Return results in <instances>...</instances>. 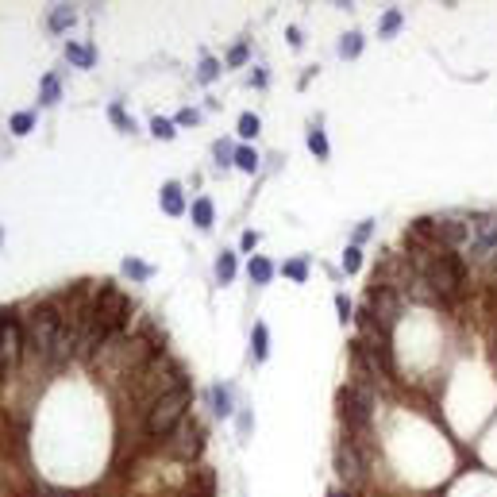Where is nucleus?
I'll use <instances>...</instances> for the list:
<instances>
[{"label":"nucleus","instance_id":"nucleus-20","mask_svg":"<svg viewBox=\"0 0 497 497\" xmlns=\"http://www.w3.org/2000/svg\"><path fill=\"white\" fill-rule=\"evenodd\" d=\"M216 278H220V282H232L235 278V254H220V258H216Z\"/></svg>","mask_w":497,"mask_h":497},{"label":"nucleus","instance_id":"nucleus-34","mask_svg":"<svg viewBox=\"0 0 497 497\" xmlns=\"http://www.w3.org/2000/svg\"><path fill=\"white\" fill-rule=\"evenodd\" d=\"M228 62H232V66H243V62H247V47H243V43H239V47H232Z\"/></svg>","mask_w":497,"mask_h":497},{"label":"nucleus","instance_id":"nucleus-10","mask_svg":"<svg viewBox=\"0 0 497 497\" xmlns=\"http://www.w3.org/2000/svg\"><path fill=\"white\" fill-rule=\"evenodd\" d=\"M432 235H436V247H443V251L467 247V224H463V220H436Z\"/></svg>","mask_w":497,"mask_h":497},{"label":"nucleus","instance_id":"nucleus-1","mask_svg":"<svg viewBox=\"0 0 497 497\" xmlns=\"http://www.w3.org/2000/svg\"><path fill=\"white\" fill-rule=\"evenodd\" d=\"M135 397H139V405H143V417H146V409H151V405H155L158 397H162V393H170V390H177V386H186V374H181V366H177L174 359H170V355H155V359L146 362L143 371L135 374Z\"/></svg>","mask_w":497,"mask_h":497},{"label":"nucleus","instance_id":"nucleus-7","mask_svg":"<svg viewBox=\"0 0 497 497\" xmlns=\"http://www.w3.org/2000/svg\"><path fill=\"white\" fill-rule=\"evenodd\" d=\"M401 309H405V297H401L397 289L371 285V297H366V316H371L382 331H393V324L401 320Z\"/></svg>","mask_w":497,"mask_h":497},{"label":"nucleus","instance_id":"nucleus-36","mask_svg":"<svg viewBox=\"0 0 497 497\" xmlns=\"http://www.w3.org/2000/svg\"><path fill=\"white\" fill-rule=\"evenodd\" d=\"M177 124H197V112H193V108H186V112L177 116Z\"/></svg>","mask_w":497,"mask_h":497},{"label":"nucleus","instance_id":"nucleus-2","mask_svg":"<svg viewBox=\"0 0 497 497\" xmlns=\"http://www.w3.org/2000/svg\"><path fill=\"white\" fill-rule=\"evenodd\" d=\"M335 405H340V420H343V428H347V436H371L374 409H378V390H374L371 382L343 386Z\"/></svg>","mask_w":497,"mask_h":497},{"label":"nucleus","instance_id":"nucleus-16","mask_svg":"<svg viewBox=\"0 0 497 497\" xmlns=\"http://www.w3.org/2000/svg\"><path fill=\"white\" fill-rule=\"evenodd\" d=\"M74 20H78V16H74V8H69V4H58V8L50 12V31H66V27H74Z\"/></svg>","mask_w":497,"mask_h":497},{"label":"nucleus","instance_id":"nucleus-29","mask_svg":"<svg viewBox=\"0 0 497 497\" xmlns=\"http://www.w3.org/2000/svg\"><path fill=\"white\" fill-rule=\"evenodd\" d=\"M216 74H220V62H216V58H205V62H201V69H197V78H201V81H216Z\"/></svg>","mask_w":497,"mask_h":497},{"label":"nucleus","instance_id":"nucleus-30","mask_svg":"<svg viewBox=\"0 0 497 497\" xmlns=\"http://www.w3.org/2000/svg\"><path fill=\"white\" fill-rule=\"evenodd\" d=\"M397 27H401V12H386V20H382V35L390 39V35H397Z\"/></svg>","mask_w":497,"mask_h":497},{"label":"nucleus","instance_id":"nucleus-31","mask_svg":"<svg viewBox=\"0 0 497 497\" xmlns=\"http://www.w3.org/2000/svg\"><path fill=\"white\" fill-rule=\"evenodd\" d=\"M124 274H131V278H146L151 270H146L143 263H135V258H127V263H124Z\"/></svg>","mask_w":497,"mask_h":497},{"label":"nucleus","instance_id":"nucleus-6","mask_svg":"<svg viewBox=\"0 0 497 497\" xmlns=\"http://www.w3.org/2000/svg\"><path fill=\"white\" fill-rule=\"evenodd\" d=\"M23 328L20 320H16V309H0V371L8 374L20 366L23 359Z\"/></svg>","mask_w":497,"mask_h":497},{"label":"nucleus","instance_id":"nucleus-35","mask_svg":"<svg viewBox=\"0 0 497 497\" xmlns=\"http://www.w3.org/2000/svg\"><path fill=\"white\" fill-rule=\"evenodd\" d=\"M254 243H258V235H254V232H243V251H254Z\"/></svg>","mask_w":497,"mask_h":497},{"label":"nucleus","instance_id":"nucleus-27","mask_svg":"<svg viewBox=\"0 0 497 497\" xmlns=\"http://www.w3.org/2000/svg\"><path fill=\"white\" fill-rule=\"evenodd\" d=\"M151 131H155L158 139H174V120H151Z\"/></svg>","mask_w":497,"mask_h":497},{"label":"nucleus","instance_id":"nucleus-19","mask_svg":"<svg viewBox=\"0 0 497 497\" xmlns=\"http://www.w3.org/2000/svg\"><path fill=\"white\" fill-rule=\"evenodd\" d=\"M359 50H362V35H359V31L343 35V43H340V54H343V58H359Z\"/></svg>","mask_w":497,"mask_h":497},{"label":"nucleus","instance_id":"nucleus-15","mask_svg":"<svg viewBox=\"0 0 497 497\" xmlns=\"http://www.w3.org/2000/svg\"><path fill=\"white\" fill-rule=\"evenodd\" d=\"M247 274H251V282H254V285H266V282L274 278V266L266 263V258H258V254H254L251 266H247Z\"/></svg>","mask_w":497,"mask_h":497},{"label":"nucleus","instance_id":"nucleus-13","mask_svg":"<svg viewBox=\"0 0 497 497\" xmlns=\"http://www.w3.org/2000/svg\"><path fill=\"white\" fill-rule=\"evenodd\" d=\"M66 58L74 62V66L89 69V66H93V62H97V54H93V47H81V43H69V47H66Z\"/></svg>","mask_w":497,"mask_h":497},{"label":"nucleus","instance_id":"nucleus-25","mask_svg":"<svg viewBox=\"0 0 497 497\" xmlns=\"http://www.w3.org/2000/svg\"><path fill=\"white\" fill-rule=\"evenodd\" d=\"M258 127H263V124H258V116H251V112L239 116V135H243V139H254V135H258Z\"/></svg>","mask_w":497,"mask_h":497},{"label":"nucleus","instance_id":"nucleus-11","mask_svg":"<svg viewBox=\"0 0 497 497\" xmlns=\"http://www.w3.org/2000/svg\"><path fill=\"white\" fill-rule=\"evenodd\" d=\"M158 201H162V212L166 216H181V212H186V197H181V186H177V181H166Z\"/></svg>","mask_w":497,"mask_h":497},{"label":"nucleus","instance_id":"nucleus-8","mask_svg":"<svg viewBox=\"0 0 497 497\" xmlns=\"http://www.w3.org/2000/svg\"><path fill=\"white\" fill-rule=\"evenodd\" d=\"M366 470H371V459H366V455H362V451L351 443V439L343 436L340 443H335V474L343 478V486H347V489H359L362 482H366Z\"/></svg>","mask_w":497,"mask_h":497},{"label":"nucleus","instance_id":"nucleus-18","mask_svg":"<svg viewBox=\"0 0 497 497\" xmlns=\"http://www.w3.org/2000/svg\"><path fill=\"white\" fill-rule=\"evenodd\" d=\"M235 166L247 170V174H254V170H258V155H254L251 146H239V151H235Z\"/></svg>","mask_w":497,"mask_h":497},{"label":"nucleus","instance_id":"nucleus-3","mask_svg":"<svg viewBox=\"0 0 497 497\" xmlns=\"http://www.w3.org/2000/svg\"><path fill=\"white\" fill-rule=\"evenodd\" d=\"M189 405H193V390H189V382H186V386H177V390H170V393H162V397L146 409V417H143L146 436H151V439L170 436V432L186 420Z\"/></svg>","mask_w":497,"mask_h":497},{"label":"nucleus","instance_id":"nucleus-17","mask_svg":"<svg viewBox=\"0 0 497 497\" xmlns=\"http://www.w3.org/2000/svg\"><path fill=\"white\" fill-rule=\"evenodd\" d=\"M58 97H62L58 78H54V74H47V78H43V104H58Z\"/></svg>","mask_w":497,"mask_h":497},{"label":"nucleus","instance_id":"nucleus-38","mask_svg":"<svg viewBox=\"0 0 497 497\" xmlns=\"http://www.w3.org/2000/svg\"><path fill=\"white\" fill-rule=\"evenodd\" d=\"M328 497H355V494H351V489H331Z\"/></svg>","mask_w":497,"mask_h":497},{"label":"nucleus","instance_id":"nucleus-26","mask_svg":"<svg viewBox=\"0 0 497 497\" xmlns=\"http://www.w3.org/2000/svg\"><path fill=\"white\" fill-rule=\"evenodd\" d=\"M108 120H112V124H116L120 131H135V124H131V120L124 116V108H120V104H112V108H108Z\"/></svg>","mask_w":497,"mask_h":497},{"label":"nucleus","instance_id":"nucleus-4","mask_svg":"<svg viewBox=\"0 0 497 497\" xmlns=\"http://www.w3.org/2000/svg\"><path fill=\"white\" fill-rule=\"evenodd\" d=\"M58 331H62V309H58V301H43L39 309H35V316H31L23 343H27L39 359H50V347H54V340H58Z\"/></svg>","mask_w":497,"mask_h":497},{"label":"nucleus","instance_id":"nucleus-37","mask_svg":"<svg viewBox=\"0 0 497 497\" xmlns=\"http://www.w3.org/2000/svg\"><path fill=\"white\" fill-rule=\"evenodd\" d=\"M366 235H371V224H359V232H355V247H359Z\"/></svg>","mask_w":497,"mask_h":497},{"label":"nucleus","instance_id":"nucleus-9","mask_svg":"<svg viewBox=\"0 0 497 497\" xmlns=\"http://www.w3.org/2000/svg\"><path fill=\"white\" fill-rule=\"evenodd\" d=\"M205 432H201V424H197V420H181V424H177L174 432H170V443H166V448L174 451L177 459H197L201 455V448H205Z\"/></svg>","mask_w":497,"mask_h":497},{"label":"nucleus","instance_id":"nucleus-33","mask_svg":"<svg viewBox=\"0 0 497 497\" xmlns=\"http://www.w3.org/2000/svg\"><path fill=\"white\" fill-rule=\"evenodd\" d=\"M335 309H340V320H343V324L351 320V301H347L343 293H340V297H335Z\"/></svg>","mask_w":497,"mask_h":497},{"label":"nucleus","instance_id":"nucleus-21","mask_svg":"<svg viewBox=\"0 0 497 497\" xmlns=\"http://www.w3.org/2000/svg\"><path fill=\"white\" fill-rule=\"evenodd\" d=\"M282 274L293 278V282H305V278H309V263H305V258H293V263L282 266Z\"/></svg>","mask_w":497,"mask_h":497},{"label":"nucleus","instance_id":"nucleus-14","mask_svg":"<svg viewBox=\"0 0 497 497\" xmlns=\"http://www.w3.org/2000/svg\"><path fill=\"white\" fill-rule=\"evenodd\" d=\"M270 343V335H266V324H254V331H251V355H254V362H263L266 359V347Z\"/></svg>","mask_w":497,"mask_h":497},{"label":"nucleus","instance_id":"nucleus-23","mask_svg":"<svg viewBox=\"0 0 497 497\" xmlns=\"http://www.w3.org/2000/svg\"><path fill=\"white\" fill-rule=\"evenodd\" d=\"M309 146H312V155H316V158H328V139H324L320 127H312V131H309Z\"/></svg>","mask_w":497,"mask_h":497},{"label":"nucleus","instance_id":"nucleus-28","mask_svg":"<svg viewBox=\"0 0 497 497\" xmlns=\"http://www.w3.org/2000/svg\"><path fill=\"white\" fill-rule=\"evenodd\" d=\"M359 266H362V251H359V247H347V254H343V270L355 274Z\"/></svg>","mask_w":497,"mask_h":497},{"label":"nucleus","instance_id":"nucleus-5","mask_svg":"<svg viewBox=\"0 0 497 497\" xmlns=\"http://www.w3.org/2000/svg\"><path fill=\"white\" fill-rule=\"evenodd\" d=\"M93 312H97V320L104 324L112 335H116V331H124L127 324H131V312H135V305H131V297H124V293H120L112 282H104V285L97 289V297H93Z\"/></svg>","mask_w":497,"mask_h":497},{"label":"nucleus","instance_id":"nucleus-32","mask_svg":"<svg viewBox=\"0 0 497 497\" xmlns=\"http://www.w3.org/2000/svg\"><path fill=\"white\" fill-rule=\"evenodd\" d=\"M216 158H220V166H228V162H235V151L228 143H216Z\"/></svg>","mask_w":497,"mask_h":497},{"label":"nucleus","instance_id":"nucleus-22","mask_svg":"<svg viewBox=\"0 0 497 497\" xmlns=\"http://www.w3.org/2000/svg\"><path fill=\"white\" fill-rule=\"evenodd\" d=\"M212 405H216V412H220V417H228V412H232V390L216 386V390H212Z\"/></svg>","mask_w":497,"mask_h":497},{"label":"nucleus","instance_id":"nucleus-12","mask_svg":"<svg viewBox=\"0 0 497 497\" xmlns=\"http://www.w3.org/2000/svg\"><path fill=\"white\" fill-rule=\"evenodd\" d=\"M212 220H216V208H212V201H208V197H201V201H193V224L201 228V232H208V228H212Z\"/></svg>","mask_w":497,"mask_h":497},{"label":"nucleus","instance_id":"nucleus-24","mask_svg":"<svg viewBox=\"0 0 497 497\" xmlns=\"http://www.w3.org/2000/svg\"><path fill=\"white\" fill-rule=\"evenodd\" d=\"M31 127H35V116H31V112H16V116H12V135H27Z\"/></svg>","mask_w":497,"mask_h":497}]
</instances>
